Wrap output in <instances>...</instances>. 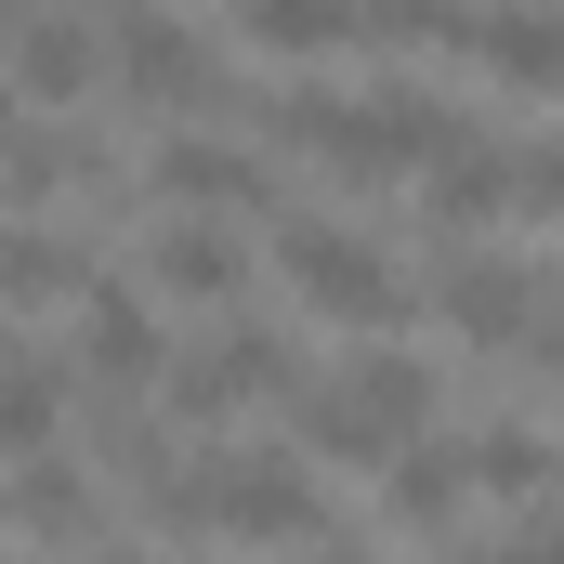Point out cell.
<instances>
[{
  "mask_svg": "<svg viewBox=\"0 0 564 564\" xmlns=\"http://www.w3.org/2000/svg\"><path fill=\"white\" fill-rule=\"evenodd\" d=\"M158 525H197V539H250V552H289L328 525V499L302 486V459H263V446H224V459H184L158 499Z\"/></svg>",
  "mask_w": 564,
  "mask_h": 564,
  "instance_id": "6da1fadb",
  "label": "cell"
},
{
  "mask_svg": "<svg viewBox=\"0 0 564 564\" xmlns=\"http://www.w3.org/2000/svg\"><path fill=\"white\" fill-rule=\"evenodd\" d=\"M144 289H158V302H237V289H250V237L171 210V224L144 237Z\"/></svg>",
  "mask_w": 564,
  "mask_h": 564,
  "instance_id": "30bf717a",
  "label": "cell"
},
{
  "mask_svg": "<svg viewBox=\"0 0 564 564\" xmlns=\"http://www.w3.org/2000/svg\"><path fill=\"white\" fill-rule=\"evenodd\" d=\"M552 486H564V459H552Z\"/></svg>",
  "mask_w": 564,
  "mask_h": 564,
  "instance_id": "d4e9b609",
  "label": "cell"
},
{
  "mask_svg": "<svg viewBox=\"0 0 564 564\" xmlns=\"http://www.w3.org/2000/svg\"><path fill=\"white\" fill-rule=\"evenodd\" d=\"M459 106H433V93H408V79H381V93H341L328 106V132H315V158L341 171V184H421V171H446L459 158Z\"/></svg>",
  "mask_w": 564,
  "mask_h": 564,
  "instance_id": "7a4b0ae2",
  "label": "cell"
},
{
  "mask_svg": "<svg viewBox=\"0 0 564 564\" xmlns=\"http://www.w3.org/2000/svg\"><path fill=\"white\" fill-rule=\"evenodd\" d=\"M512 564H564V525H512Z\"/></svg>",
  "mask_w": 564,
  "mask_h": 564,
  "instance_id": "ffe728a7",
  "label": "cell"
},
{
  "mask_svg": "<svg viewBox=\"0 0 564 564\" xmlns=\"http://www.w3.org/2000/svg\"><path fill=\"white\" fill-rule=\"evenodd\" d=\"M237 40L250 53H341L355 40V0H237Z\"/></svg>",
  "mask_w": 564,
  "mask_h": 564,
  "instance_id": "4fadbf2b",
  "label": "cell"
},
{
  "mask_svg": "<svg viewBox=\"0 0 564 564\" xmlns=\"http://www.w3.org/2000/svg\"><path fill=\"white\" fill-rule=\"evenodd\" d=\"M433 224H512V158H446L433 171Z\"/></svg>",
  "mask_w": 564,
  "mask_h": 564,
  "instance_id": "ac0fdd59",
  "label": "cell"
},
{
  "mask_svg": "<svg viewBox=\"0 0 564 564\" xmlns=\"http://www.w3.org/2000/svg\"><path fill=\"white\" fill-rule=\"evenodd\" d=\"M355 40H381V53H459V0H355Z\"/></svg>",
  "mask_w": 564,
  "mask_h": 564,
  "instance_id": "e0dca14e",
  "label": "cell"
},
{
  "mask_svg": "<svg viewBox=\"0 0 564 564\" xmlns=\"http://www.w3.org/2000/svg\"><path fill=\"white\" fill-rule=\"evenodd\" d=\"M93 564H144V552H93Z\"/></svg>",
  "mask_w": 564,
  "mask_h": 564,
  "instance_id": "603a6c76",
  "label": "cell"
},
{
  "mask_svg": "<svg viewBox=\"0 0 564 564\" xmlns=\"http://www.w3.org/2000/svg\"><path fill=\"white\" fill-rule=\"evenodd\" d=\"M0 13H40V0H0Z\"/></svg>",
  "mask_w": 564,
  "mask_h": 564,
  "instance_id": "cb8c5ba5",
  "label": "cell"
},
{
  "mask_svg": "<svg viewBox=\"0 0 564 564\" xmlns=\"http://www.w3.org/2000/svg\"><path fill=\"white\" fill-rule=\"evenodd\" d=\"M53 433H66V368L26 355V341H0V459H40Z\"/></svg>",
  "mask_w": 564,
  "mask_h": 564,
  "instance_id": "7c38bea8",
  "label": "cell"
},
{
  "mask_svg": "<svg viewBox=\"0 0 564 564\" xmlns=\"http://www.w3.org/2000/svg\"><path fill=\"white\" fill-rule=\"evenodd\" d=\"M13 132H26V119H13V93H0V144H13Z\"/></svg>",
  "mask_w": 564,
  "mask_h": 564,
  "instance_id": "44dd1931",
  "label": "cell"
},
{
  "mask_svg": "<svg viewBox=\"0 0 564 564\" xmlns=\"http://www.w3.org/2000/svg\"><path fill=\"white\" fill-rule=\"evenodd\" d=\"M381 486H394V512H408V525L473 512V459H459V446H408V459H381Z\"/></svg>",
  "mask_w": 564,
  "mask_h": 564,
  "instance_id": "5bb4252c",
  "label": "cell"
},
{
  "mask_svg": "<svg viewBox=\"0 0 564 564\" xmlns=\"http://www.w3.org/2000/svg\"><path fill=\"white\" fill-rule=\"evenodd\" d=\"M276 276L315 302V315H341V328H394L408 315V276L355 237V224H328V210H276Z\"/></svg>",
  "mask_w": 564,
  "mask_h": 564,
  "instance_id": "3957f363",
  "label": "cell"
},
{
  "mask_svg": "<svg viewBox=\"0 0 564 564\" xmlns=\"http://www.w3.org/2000/svg\"><path fill=\"white\" fill-rule=\"evenodd\" d=\"M525 368H539V381H564V315H539V328H525Z\"/></svg>",
  "mask_w": 564,
  "mask_h": 564,
  "instance_id": "d6986e66",
  "label": "cell"
},
{
  "mask_svg": "<svg viewBox=\"0 0 564 564\" xmlns=\"http://www.w3.org/2000/svg\"><path fill=\"white\" fill-rule=\"evenodd\" d=\"M144 184H158L171 210H276V171H263L250 144H224V132H171Z\"/></svg>",
  "mask_w": 564,
  "mask_h": 564,
  "instance_id": "9c48e42d",
  "label": "cell"
},
{
  "mask_svg": "<svg viewBox=\"0 0 564 564\" xmlns=\"http://www.w3.org/2000/svg\"><path fill=\"white\" fill-rule=\"evenodd\" d=\"M289 381H302V368H289V328L237 315L224 341H197V355L171 368V421H197V433H210V421H237L250 394H289Z\"/></svg>",
  "mask_w": 564,
  "mask_h": 564,
  "instance_id": "5b68a950",
  "label": "cell"
},
{
  "mask_svg": "<svg viewBox=\"0 0 564 564\" xmlns=\"http://www.w3.org/2000/svg\"><path fill=\"white\" fill-rule=\"evenodd\" d=\"M433 302H446V328H459V341H486V355H525V328L552 315V289L525 276V263H499V250L446 263V276H433Z\"/></svg>",
  "mask_w": 564,
  "mask_h": 564,
  "instance_id": "52a82bcc",
  "label": "cell"
},
{
  "mask_svg": "<svg viewBox=\"0 0 564 564\" xmlns=\"http://www.w3.org/2000/svg\"><path fill=\"white\" fill-rule=\"evenodd\" d=\"M79 250L66 237H40V224H0V302H79Z\"/></svg>",
  "mask_w": 564,
  "mask_h": 564,
  "instance_id": "9a60e30c",
  "label": "cell"
},
{
  "mask_svg": "<svg viewBox=\"0 0 564 564\" xmlns=\"http://www.w3.org/2000/svg\"><path fill=\"white\" fill-rule=\"evenodd\" d=\"M459 564H512V552H459Z\"/></svg>",
  "mask_w": 564,
  "mask_h": 564,
  "instance_id": "7402d4cb",
  "label": "cell"
},
{
  "mask_svg": "<svg viewBox=\"0 0 564 564\" xmlns=\"http://www.w3.org/2000/svg\"><path fill=\"white\" fill-rule=\"evenodd\" d=\"M158 368H171V341H158V315H144L132 289H79V381L106 408H132Z\"/></svg>",
  "mask_w": 564,
  "mask_h": 564,
  "instance_id": "ba28073f",
  "label": "cell"
},
{
  "mask_svg": "<svg viewBox=\"0 0 564 564\" xmlns=\"http://www.w3.org/2000/svg\"><path fill=\"white\" fill-rule=\"evenodd\" d=\"M0 512H13L26 539H79V525H93V473L53 459V446H40V459H0Z\"/></svg>",
  "mask_w": 564,
  "mask_h": 564,
  "instance_id": "8fae6325",
  "label": "cell"
},
{
  "mask_svg": "<svg viewBox=\"0 0 564 564\" xmlns=\"http://www.w3.org/2000/svg\"><path fill=\"white\" fill-rule=\"evenodd\" d=\"M0 93L13 106H79L106 93V0H40L0 26Z\"/></svg>",
  "mask_w": 564,
  "mask_h": 564,
  "instance_id": "277c9868",
  "label": "cell"
},
{
  "mask_svg": "<svg viewBox=\"0 0 564 564\" xmlns=\"http://www.w3.org/2000/svg\"><path fill=\"white\" fill-rule=\"evenodd\" d=\"M459 459H473V499H539V486H552V446H539V433H525V421L473 433Z\"/></svg>",
  "mask_w": 564,
  "mask_h": 564,
  "instance_id": "2e32d148",
  "label": "cell"
},
{
  "mask_svg": "<svg viewBox=\"0 0 564 564\" xmlns=\"http://www.w3.org/2000/svg\"><path fill=\"white\" fill-rule=\"evenodd\" d=\"M459 53L499 93H564V13H539V0H459Z\"/></svg>",
  "mask_w": 564,
  "mask_h": 564,
  "instance_id": "8992f818",
  "label": "cell"
}]
</instances>
